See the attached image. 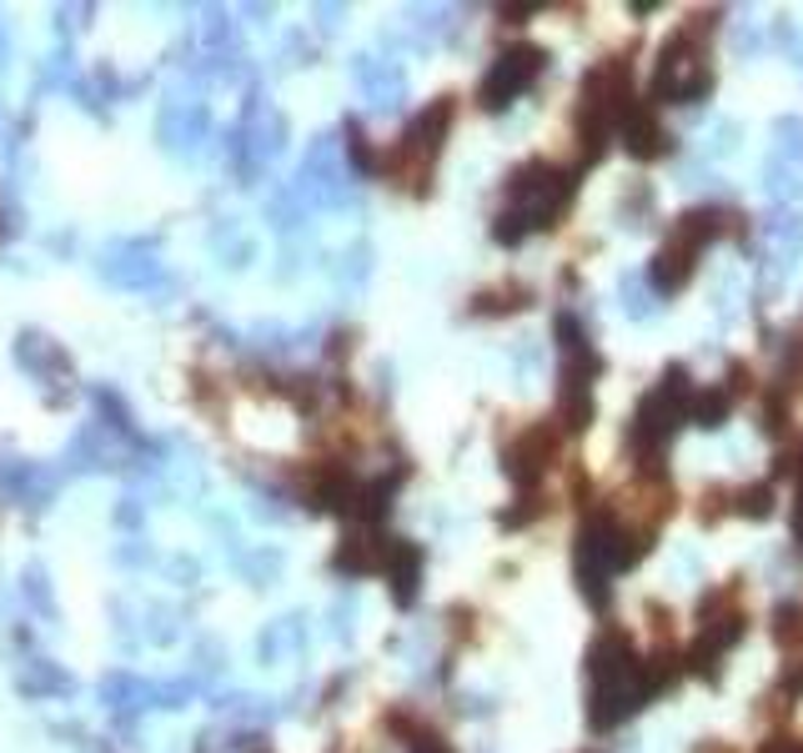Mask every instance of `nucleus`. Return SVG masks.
I'll return each instance as SVG.
<instances>
[{
    "label": "nucleus",
    "mask_w": 803,
    "mask_h": 753,
    "mask_svg": "<svg viewBox=\"0 0 803 753\" xmlns=\"http://www.w3.org/2000/svg\"><path fill=\"white\" fill-rule=\"evenodd\" d=\"M653 689L648 668L633 658V648L623 638H603V648L593 654V723H618L623 714L638 708V698Z\"/></svg>",
    "instance_id": "1"
},
{
    "label": "nucleus",
    "mask_w": 803,
    "mask_h": 753,
    "mask_svg": "<svg viewBox=\"0 0 803 753\" xmlns=\"http://www.w3.org/2000/svg\"><path fill=\"white\" fill-rule=\"evenodd\" d=\"M568 191H572V181L557 172V166H547V161H532L528 172H518V181H512V201H518V216H512V222L553 226V216L563 211Z\"/></svg>",
    "instance_id": "2"
},
{
    "label": "nucleus",
    "mask_w": 803,
    "mask_h": 753,
    "mask_svg": "<svg viewBox=\"0 0 803 753\" xmlns=\"http://www.w3.org/2000/svg\"><path fill=\"white\" fill-rule=\"evenodd\" d=\"M538 66H543V56H538L532 46H522V50H512V56H503V66H497L493 81H487V106H503V96H518L522 86H532Z\"/></svg>",
    "instance_id": "3"
}]
</instances>
